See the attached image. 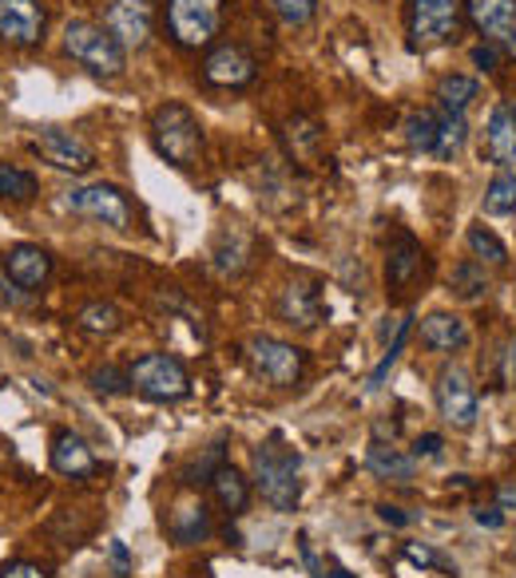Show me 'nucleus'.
<instances>
[{"instance_id": "obj_19", "label": "nucleus", "mask_w": 516, "mask_h": 578, "mask_svg": "<svg viewBox=\"0 0 516 578\" xmlns=\"http://www.w3.org/2000/svg\"><path fill=\"white\" fill-rule=\"evenodd\" d=\"M485 155L493 159L501 171H508L516 163V119H513V108H505V103L493 108V116H488Z\"/></svg>"}, {"instance_id": "obj_45", "label": "nucleus", "mask_w": 516, "mask_h": 578, "mask_svg": "<svg viewBox=\"0 0 516 578\" xmlns=\"http://www.w3.org/2000/svg\"><path fill=\"white\" fill-rule=\"evenodd\" d=\"M111 559H116V567L119 570H128V547H123V543H119V539H111Z\"/></svg>"}, {"instance_id": "obj_15", "label": "nucleus", "mask_w": 516, "mask_h": 578, "mask_svg": "<svg viewBox=\"0 0 516 578\" xmlns=\"http://www.w3.org/2000/svg\"><path fill=\"white\" fill-rule=\"evenodd\" d=\"M278 317H282L287 325H298V329H314V325H322L326 309H322V290H318V282H310V277H294V282L278 294Z\"/></svg>"}, {"instance_id": "obj_16", "label": "nucleus", "mask_w": 516, "mask_h": 578, "mask_svg": "<svg viewBox=\"0 0 516 578\" xmlns=\"http://www.w3.org/2000/svg\"><path fill=\"white\" fill-rule=\"evenodd\" d=\"M52 468H56L60 476H68V480H88V476H96L99 460L96 451L84 444V436H76V432H56V436H52Z\"/></svg>"}, {"instance_id": "obj_28", "label": "nucleus", "mask_w": 516, "mask_h": 578, "mask_svg": "<svg viewBox=\"0 0 516 578\" xmlns=\"http://www.w3.org/2000/svg\"><path fill=\"white\" fill-rule=\"evenodd\" d=\"M437 99L441 111H465L476 99V79L473 76H445L437 84Z\"/></svg>"}, {"instance_id": "obj_26", "label": "nucleus", "mask_w": 516, "mask_h": 578, "mask_svg": "<svg viewBox=\"0 0 516 578\" xmlns=\"http://www.w3.org/2000/svg\"><path fill=\"white\" fill-rule=\"evenodd\" d=\"M485 215H493V218L516 215V175L513 171H496L493 183L485 187Z\"/></svg>"}, {"instance_id": "obj_47", "label": "nucleus", "mask_w": 516, "mask_h": 578, "mask_svg": "<svg viewBox=\"0 0 516 578\" xmlns=\"http://www.w3.org/2000/svg\"><path fill=\"white\" fill-rule=\"evenodd\" d=\"M513 119H516V108H513Z\"/></svg>"}, {"instance_id": "obj_46", "label": "nucleus", "mask_w": 516, "mask_h": 578, "mask_svg": "<svg viewBox=\"0 0 516 578\" xmlns=\"http://www.w3.org/2000/svg\"><path fill=\"white\" fill-rule=\"evenodd\" d=\"M322 578H354V575H350L346 567H337V563H326V575Z\"/></svg>"}, {"instance_id": "obj_35", "label": "nucleus", "mask_w": 516, "mask_h": 578, "mask_svg": "<svg viewBox=\"0 0 516 578\" xmlns=\"http://www.w3.org/2000/svg\"><path fill=\"white\" fill-rule=\"evenodd\" d=\"M270 9L278 12V20L282 24H310L314 20V12H318V0H270Z\"/></svg>"}, {"instance_id": "obj_2", "label": "nucleus", "mask_w": 516, "mask_h": 578, "mask_svg": "<svg viewBox=\"0 0 516 578\" xmlns=\"http://www.w3.org/2000/svg\"><path fill=\"white\" fill-rule=\"evenodd\" d=\"M64 52L96 79H116L128 68V52L119 48V40L96 20H68L64 24Z\"/></svg>"}, {"instance_id": "obj_41", "label": "nucleus", "mask_w": 516, "mask_h": 578, "mask_svg": "<svg viewBox=\"0 0 516 578\" xmlns=\"http://www.w3.org/2000/svg\"><path fill=\"white\" fill-rule=\"evenodd\" d=\"M377 515H381L386 523H394V527H409V523H413V515H406V511L394 508V503H381V508H377Z\"/></svg>"}, {"instance_id": "obj_40", "label": "nucleus", "mask_w": 516, "mask_h": 578, "mask_svg": "<svg viewBox=\"0 0 516 578\" xmlns=\"http://www.w3.org/2000/svg\"><path fill=\"white\" fill-rule=\"evenodd\" d=\"M496 59H501V52L488 48V44H476V48H473V64H476L481 72H493V68H496Z\"/></svg>"}, {"instance_id": "obj_36", "label": "nucleus", "mask_w": 516, "mask_h": 578, "mask_svg": "<svg viewBox=\"0 0 516 578\" xmlns=\"http://www.w3.org/2000/svg\"><path fill=\"white\" fill-rule=\"evenodd\" d=\"M406 559L417 563V567H433V570H445L449 578H456V567L445 559V555H437L433 547H426V543H406Z\"/></svg>"}, {"instance_id": "obj_37", "label": "nucleus", "mask_w": 516, "mask_h": 578, "mask_svg": "<svg viewBox=\"0 0 516 578\" xmlns=\"http://www.w3.org/2000/svg\"><path fill=\"white\" fill-rule=\"evenodd\" d=\"M92 389L116 396V392L131 389V381H128V373H119L116 364H104V369H96V373H92Z\"/></svg>"}, {"instance_id": "obj_23", "label": "nucleus", "mask_w": 516, "mask_h": 578, "mask_svg": "<svg viewBox=\"0 0 516 578\" xmlns=\"http://www.w3.org/2000/svg\"><path fill=\"white\" fill-rule=\"evenodd\" d=\"M211 491H215L218 508L230 511V515H243L250 503V483L243 480V471L230 468V464H223V468L211 476Z\"/></svg>"}, {"instance_id": "obj_21", "label": "nucleus", "mask_w": 516, "mask_h": 578, "mask_svg": "<svg viewBox=\"0 0 516 578\" xmlns=\"http://www.w3.org/2000/svg\"><path fill=\"white\" fill-rule=\"evenodd\" d=\"M421 270V246H417L413 235H397L394 246H389V258H386V282H389V294H401L413 274Z\"/></svg>"}, {"instance_id": "obj_8", "label": "nucleus", "mask_w": 516, "mask_h": 578, "mask_svg": "<svg viewBox=\"0 0 516 578\" xmlns=\"http://www.w3.org/2000/svg\"><path fill=\"white\" fill-rule=\"evenodd\" d=\"M64 206L72 215H84V218H96V222L111 226V230H128L131 226V206L128 195L111 183H92V187H72L64 195Z\"/></svg>"}, {"instance_id": "obj_38", "label": "nucleus", "mask_w": 516, "mask_h": 578, "mask_svg": "<svg viewBox=\"0 0 516 578\" xmlns=\"http://www.w3.org/2000/svg\"><path fill=\"white\" fill-rule=\"evenodd\" d=\"M441 448H445V440H441L437 432H426V436H417L413 440V460H437Z\"/></svg>"}, {"instance_id": "obj_10", "label": "nucleus", "mask_w": 516, "mask_h": 578, "mask_svg": "<svg viewBox=\"0 0 516 578\" xmlns=\"http://www.w3.org/2000/svg\"><path fill=\"white\" fill-rule=\"evenodd\" d=\"M32 151H36L44 163H52L56 171H72V175H88V171L96 167L92 143L68 128H44L32 139Z\"/></svg>"}, {"instance_id": "obj_7", "label": "nucleus", "mask_w": 516, "mask_h": 578, "mask_svg": "<svg viewBox=\"0 0 516 578\" xmlns=\"http://www.w3.org/2000/svg\"><path fill=\"white\" fill-rule=\"evenodd\" d=\"M461 32V0H409V44L437 48Z\"/></svg>"}, {"instance_id": "obj_39", "label": "nucleus", "mask_w": 516, "mask_h": 578, "mask_svg": "<svg viewBox=\"0 0 516 578\" xmlns=\"http://www.w3.org/2000/svg\"><path fill=\"white\" fill-rule=\"evenodd\" d=\"M0 578H52V575L40 567V563H24V559H20V563H9V567L0 570Z\"/></svg>"}, {"instance_id": "obj_5", "label": "nucleus", "mask_w": 516, "mask_h": 578, "mask_svg": "<svg viewBox=\"0 0 516 578\" xmlns=\"http://www.w3.org/2000/svg\"><path fill=\"white\" fill-rule=\"evenodd\" d=\"M223 29V0H168V32L179 48H207Z\"/></svg>"}, {"instance_id": "obj_32", "label": "nucleus", "mask_w": 516, "mask_h": 578, "mask_svg": "<svg viewBox=\"0 0 516 578\" xmlns=\"http://www.w3.org/2000/svg\"><path fill=\"white\" fill-rule=\"evenodd\" d=\"M453 290L456 297H465V302H476L481 294H488V277H485V265L481 262H461L453 270Z\"/></svg>"}, {"instance_id": "obj_25", "label": "nucleus", "mask_w": 516, "mask_h": 578, "mask_svg": "<svg viewBox=\"0 0 516 578\" xmlns=\"http://www.w3.org/2000/svg\"><path fill=\"white\" fill-rule=\"evenodd\" d=\"M287 148L294 159H314L318 148H322V128L307 116L287 119Z\"/></svg>"}, {"instance_id": "obj_13", "label": "nucleus", "mask_w": 516, "mask_h": 578, "mask_svg": "<svg viewBox=\"0 0 516 578\" xmlns=\"http://www.w3.org/2000/svg\"><path fill=\"white\" fill-rule=\"evenodd\" d=\"M258 76V64L243 44H218L211 48V56L203 59V79H207L211 88H227V91H238L255 84Z\"/></svg>"}, {"instance_id": "obj_34", "label": "nucleus", "mask_w": 516, "mask_h": 578, "mask_svg": "<svg viewBox=\"0 0 516 578\" xmlns=\"http://www.w3.org/2000/svg\"><path fill=\"white\" fill-rule=\"evenodd\" d=\"M223 451H227V448H223V440L211 444V448L203 451V456H198V460L191 464L187 471H183V480H187V483H211V476L223 468Z\"/></svg>"}, {"instance_id": "obj_27", "label": "nucleus", "mask_w": 516, "mask_h": 578, "mask_svg": "<svg viewBox=\"0 0 516 578\" xmlns=\"http://www.w3.org/2000/svg\"><path fill=\"white\" fill-rule=\"evenodd\" d=\"M76 325L84 329V334L104 337V334H116L119 325H123V314H119V309H116L111 302H88V305H84V309L76 314Z\"/></svg>"}, {"instance_id": "obj_6", "label": "nucleus", "mask_w": 516, "mask_h": 578, "mask_svg": "<svg viewBox=\"0 0 516 578\" xmlns=\"http://www.w3.org/2000/svg\"><path fill=\"white\" fill-rule=\"evenodd\" d=\"M247 364L258 381L275 384V389H290L307 373V357L302 349L278 337H250L247 341Z\"/></svg>"}, {"instance_id": "obj_20", "label": "nucleus", "mask_w": 516, "mask_h": 578, "mask_svg": "<svg viewBox=\"0 0 516 578\" xmlns=\"http://www.w3.org/2000/svg\"><path fill=\"white\" fill-rule=\"evenodd\" d=\"M366 468L374 471L377 480H386V483H409L413 480V471H417V460H413V451H401L394 448V444H381L374 440L366 451Z\"/></svg>"}, {"instance_id": "obj_14", "label": "nucleus", "mask_w": 516, "mask_h": 578, "mask_svg": "<svg viewBox=\"0 0 516 578\" xmlns=\"http://www.w3.org/2000/svg\"><path fill=\"white\" fill-rule=\"evenodd\" d=\"M44 24L49 12L40 0H0V40H9L12 48H36Z\"/></svg>"}, {"instance_id": "obj_22", "label": "nucleus", "mask_w": 516, "mask_h": 578, "mask_svg": "<svg viewBox=\"0 0 516 578\" xmlns=\"http://www.w3.org/2000/svg\"><path fill=\"white\" fill-rule=\"evenodd\" d=\"M168 535L175 543H203L207 539L211 515H207V508H203V500L179 503V508L171 511V520H168Z\"/></svg>"}, {"instance_id": "obj_24", "label": "nucleus", "mask_w": 516, "mask_h": 578, "mask_svg": "<svg viewBox=\"0 0 516 578\" xmlns=\"http://www.w3.org/2000/svg\"><path fill=\"white\" fill-rule=\"evenodd\" d=\"M469 139V123H465V111H441L437 116V159H453L456 151L465 148Z\"/></svg>"}, {"instance_id": "obj_33", "label": "nucleus", "mask_w": 516, "mask_h": 578, "mask_svg": "<svg viewBox=\"0 0 516 578\" xmlns=\"http://www.w3.org/2000/svg\"><path fill=\"white\" fill-rule=\"evenodd\" d=\"M409 321H413V317H401V321H397V329H394V341H389L386 357H381V361L374 364V373H369V384H366L369 392H377V389H381V384H386V373H389V369H394V364H397V357H401V349H406Z\"/></svg>"}, {"instance_id": "obj_4", "label": "nucleus", "mask_w": 516, "mask_h": 578, "mask_svg": "<svg viewBox=\"0 0 516 578\" xmlns=\"http://www.w3.org/2000/svg\"><path fill=\"white\" fill-rule=\"evenodd\" d=\"M128 381L139 396H148L155 404H175L183 396H191V373L183 369V361L171 353H148L139 357L128 369Z\"/></svg>"}, {"instance_id": "obj_42", "label": "nucleus", "mask_w": 516, "mask_h": 578, "mask_svg": "<svg viewBox=\"0 0 516 578\" xmlns=\"http://www.w3.org/2000/svg\"><path fill=\"white\" fill-rule=\"evenodd\" d=\"M473 520L481 523V527H501V523H505V511L501 508H476Z\"/></svg>"}, {"instance_id": "obj_1", "label": "nucleus", "mask_w": 516, "mask_h": 578, "mask_svg": "<svg viewBox=\"0 0 516 578\" xmlns=\"http://www.w3.org/2000/svg\"><path fill=\"white\" fill-rule=\"evenodd\" d=\"M258 495L275 511H294L302 500V456L282 436H270L250 451Z\"/></svg>"}, {"instance_id": "obj_29", "label": "nucleus", "mask_w": 516, "mask_h": 578, "mask_svg": "<svg viewBox=\"0 0 516 578\" xmlns=\"http://www.w3.org/2000/svg\"><path fill=\"white\" fill-rule=\"evenodd\" d=\"M406 143H409V151L433 155V148H437V116L433 111H417V116L406 119Z\"/></svg>"}, {"instance_id": "obj_3", "label": "nucleus", "mask_w": 516, "mask_h": 578, "mask_svg": "<svg viewBox=\"0 0 516 578\" xmlns=\"http://www.w3.org/2000/svg\"><path fill=\"white\" fill-rule=\"evenodd\" d=\"M151 148L168 159L171 167L187 171L203 155V128L183 103H159L151 111Z\"/></svg>"}, {"instance_id": "obj_17", "label": "nucleus", "mask_w": 516, "mask_h": 578, "mask_svg": "<svg viewBox=\"0 0 516 578\" xmlns=\"http://www.w3.org/2000/svg\"><path fill=\"white\" fill-rule=\"evenodd\" d=\"M4 274H9V282H17L20 290H40L52 274L49 250H40V246L32 242L12 246L9 254H4Z\"/></svg>"}, {"instance_id": "obj_44", "label": "nucleus", "mask_w": 516, "mask_h": 578, "mask_svg": "<svg viewBox=\"0 0 516 578\" xmlns=\"http://www.w3.org/2000/svg\"><path fill=\"white\" fill-rule=\"evenodd\" d=\"M496 508H501V511H516V483H505V488L496 491Z\"/></svg>"}, {"instance_id": "obj_30", "label": "nucleus", "mask_w": 516, "mask_h": 578, "mask_svg": "<svg viewBox=\"0 0 516 578\" xmlns=\"http://www.w3.org/2000/svg\"><path fill=\"white\" fill-rule=\"evenodd\" d=\"M469 250H473V258H481V262L488 265L508 262V246L501 242L493 230H485V226H469Z\"/></svg>"}, {"instance_id": "obj_31", "label": "nucleus", "mask_w": 516, "mask_h": 578, "mask_svg": "<svg viewBox=\"0 0 516 578\" xmlns=\"http://www.w3.org/2000/svg\"><path fill=\"white\" fill-rule=\"evenodd\" d=\"M36 195V175L32 171H20L0 163V198H12V203H29Z\"/></svg>"}, {"instance_id": "obj_18", "label": "nucleus", "mask_w": 516, "mask_h": 578, "mask_svg": "<svg viewBox=\"0 0 516 578\" xmlns=\"http://www.w3.org/2000/svg\"><path fill=\"white\" fill-rule=\"evenodd\" d=\"M469 321L456 314H429L421 321V345L433 349V353H461L469 345Z\"/></svg>"}, {"instance_id": "obj_12", "label": "nucleus", "mask_w": 516, "mask_h": 578, "mask_svg": "<svg viewBox=\"0 0 516 578\" xmlns=\"http://www.w3.org/2000/svg\"><path fill=\"white\" fill-rule=\"evenodd\" d=\"M104 29L119 40V48H143L155 29V4L151 0H111Z\"/></svg>"}, {"instance_id": "obj_43", "label": "nucleus", "mask_w": 516, "mask_h": 578, "mask_svg": "<svg viewBox=\"0 0 516 578\" xmlns=\"http://www.w3.org/2000/svg\"><path fill=\"white\" fill-rule=\"evenodd\" d=\"M505 384L508 389H516V337L508 341V349H505Z\"/></svg>"}, {"instance_id": "obj_11", "label": "nucleus", "mask_w": 516, "mask_h": 578, "mask_svg": "<svg viewBox=\"0 0 516 578\" xmlns=\"http://www.w3.org/2000/svg\"><path fill=\"white\" fill-rule=\"evenodd\" d=\"M437 412L445 416V424H453V428L461 432L476 424V416H481V396H476L465 369H456V364L441 369V377H437Z\"/></svg>"}, {"instance_id": "obj_9", "label": "nucleus", "mask_w": 516, "mask_h": 578, "mask_svg": "<svg viewBox=\"0 0 516 578\" xmlns=\"http://www.w3.org/2000/svg\"><path fill=\"white\" fill-rule=\"evenodd\" d=\"M473 29L501 59H516V0H465Z\"/></svg>"}]
</instances>
